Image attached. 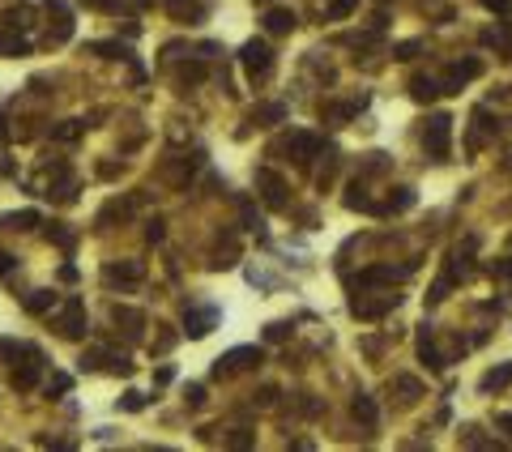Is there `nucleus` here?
<instances>
[{
    "label": "nucleus",
    "instance_id": "obj_1",
    "mask_svg": "<svg viewBox=\"0 0 512 452\" xmlns=\"http://www.w3.org/2000/svg\"><path fill=\"white\" fill-rule=\"evenodd\" d=\"M449 137H453V120L449 115H432L427 128H423V149L432 162H444L449 158Z\"/></svg>",
    "mask_w": 512,
    "mask_h": 452
},
{
    "label": "nucleus",
    "instance_id": "obj_2",
    "mask_svg": "<svg viewBox=\"0 0 512 452\" xmlns=\"http://www.w3.org/2000/svg\"><path fill=\"white\" fill-rule=\"evenodd\" d=\"M239 60H244V73L252 77V81H265L269 73H273V51L265 47V43H244V51H239Z\"/></svg>",
    "mask_w": 512,
    "mask_h": 452
},
{
    "label": "nucleus",
    "instance_id": "obj_3",
    "mask_svg": "<svg viewBox=\"0 0 512 452\" xmlns=\"http://www.w3.org/2000/svg\"><path fill=\"white\" fill-rule=\"evenodd\" d=\"M261 350L256 346H239V350H231V354H222L218 359V367H214V376L222 380V376H235V372H252V367H261Z\"/></svg>",
    "mask_w": 512,
    "mask_h": 452
},
{
    "label": "nucleus",
    "instance_id": "obj_4",
    "mask_svg": "<svg viewBox=\"0 0 512 452\" xmlns=\"http://www.w3.org/2000/svg\"><path fill=\"white\" fill-rule=\"evenodd\" d=\"M56 329H60L64 337H81V333H85V303H81V299H68V303L56 312Z\"/></svg>",
    "mask_w": 512,
    "mask_h": 452
},
{
    "label": "nucleus",
    "instance_id": "obj_5",
    "mask_svg": "<svg viewBox=\"0 0 512 452\" xmlns=\"http://www.w3.org/2000/svg\"><path fill=\"white\" fill-rule=\"evenodd\" d=\"M141 273H145L141 261H120V265H107V269H103V282H107V286H137Z\"/></svg>",
    "mask_w": 512,
    "mask_h": 452
},
{
    "label": "nucleus",
    "instance_id": "obj_6",
    "mask_svg": "<svg viewBox=\"0 0 512 452\" xmlns=\"http://www.w3.org/2000/svg\"><path fill=\"white\" fill-rule=\"evenodd\" d=\"M389 308H397V295H385V299H355V303H350V312H355L359 320H380Z\"/></svg>",
    "mask_w": 512,
    "mask_h": 452
},
{
    "label": "nucleus",
    "instance_id": "obj_7",
    "mask_svg": "<svg viewBox=\"0 0 512 452\" xmlns=\"http://www.w3.org/2000/svg\"><path fill=\"white\" fill-rule=\"evenodd\" d=\"M38 376H43V354H38V350H30V363H21V367L13 372V389H17V393H26V389H34V384H38Z\"/></svg>",
    "mask_w": 512,
    "mask_h": 452
},
{
    "label": "nucleus",
    "instance_id": "obj_8",
    "mask_svg": "<svg viewBox=\"0 0 512 452\" xmlns=\"http://www.w3.org/2000/svg\"><path fill=\"white\" fill-rule=\"evenodd\" d=\"M479 73H483V64H479V60H457V64L449 68V77H444V90H449V94H457V90H461L470 77H479Z\"/></svg>",
    "mask_w": 512,
    "mask_h": 452
},
{
    "label": "nucleus",
    "instance_id": "obj_9",
    "mask_svg": "<svg viewBox=\"0 0 512 452\" xmlns=\"http://www.w3.org/2000/svg\"><path fill=\"white\" fill-rule=\"evenodd\" d=\"M0 51L4 56H26L30 51V43L17 34V21H9V17H0Z\"/></svg>",
    "mask_w": 512,
    "mask_h": 452
},
{
    "label": "nucleus",
    "instance_id": "obj_10",
    "mask_svg": "<svg viewBox=\"0 0 512 452\" xmlns=\"http://www.w3.org/2000/svg\"><path fill=\"white\" fill-rule=\"evenodd\" d=\"M47 17H56V26H47V38H51V43H64V38H68V30H73L68 9H64L60 0H47Z\"/></svg>",
    "mask_w": 512,
    "mask_h": 452
},
{
    "label": "nucleus",
    "instance_id": "obj_11",
    "mask_svg": "<svg viewBox=\"0 0 512 452\" xmlns=\"http://www.w3.org/2000/svg\"><path fill=\"white\" fill-rule=\"evenodd\" d=\"M350 414L367 427V431H376L380 427V410H376V401L367 397V393H355V401H350Z\"/></svg>",
    "mask_w": 512,
    "mask_h": 452
},
{
    "label": "nucleus",
    "instance_id": "obj_12",
    "mask_svg": "<svg viewBox=\"0 0 512 452\" xmlns=\"http://www.w3.org/2000/svg\"><path fill=\"white\" fill-rule=\"evenodd\" d=\"M256 184L265 188V201H269L273 209H282V205H286V196H282L286 188H282V179H278L273 171H256Z\"/></svg>",
    "mask_w": 512,
    "mask_h": 452
},
{
    "label": "nucleus",
    "instance_id": "obj_13",
    "mask_svg": "<svg viewBox=\"0 0 512 452\" xmlns=\"http://www.w3.org/2000/svg\"><path fill=\"white\" fill-rule=\"evenodd\" d=\"M265 30L269 34H291L295 30V13L291 9H269L265 13Z\"/></svg>",
    "mask_w": 512,
    "mask_h": 452
},
{
    "label": "nucleus",
    "instance_id": "obj_14",
    "mask_svg": "<svg viewBox=\"0 0 512 452\" xmlns=\"http://www.w3.org/2000/svg\"><path fill=\"white\" fill-rule=\"evenodd\" d=\"M410 94H414L419 103H432V98L440 94V81H436V77H423V73H414V77H410Z\"/></svg>",
    "mask_w": 512,
    "mask_h": 452
},
{
    "label": "nucleus",
    "instance_id": "obj_15",
    "mask_svg": "<svg viewBox=\"0 0 512 452\" xmlns=\"http://www.w3.org/2000/svg\"><path fill=\"white\" fill-rule=\"evenodd\" d=\"M167 9H171L179 21H201V17H205V4H201V0H167Z\"/></svg>",
    "mask_w": 512,
    "mask_h": 452
},
{
    "label": "nucleus",
    "instance_id": "obj_16",
    "mask_svg": "<svg viewBox=\"0 0 512 452\" xmlns=\"http://www.w3.org/2000/svg\"><path fill=\"white\" fill-rule=\"evenodd\" d=\"M419 359H423L432 372H440V367H444V354L432 346V333H427V329H423V337H419Z\"/></svg>",
    "mask_w": 512,
    "mask_h": 452
},
{
    "label": "nucleus",
    "instance_id": "obj_17",
    "mask_svg": "<svg viewBox=\"0 0 512 452\" xmlns=\"http://www.w3.org/2000/svg\"><path fill=\"white\" fill-rule=\"evenodd\" d=\"M111 320H115V325H128L124 333H141V325H145V316L132 312V308H111Z\"/></svg>",
    "mask_w": 512,
    "mask_h": 452
},
{
    "label": "nucleus",
    "instance_id": "obj_18",
    "mask_svg": "<svg viewBox=\"0 0 512 452\" xmlns=\"http://www.w3.org/2000/svg\"><path fill=\"white\" fill-rule=\"evenodd\" d=\"M34 222H38V214H30V209H21V214H4V218H0L4 231H30Z\"/></svg>",
    "mask_w": 512,
    "mask_h": 452
},
{
    "label": "nucleus",
    "instance_id": "obj_19",
    "mask_svg": "<svg viewBox=\"0 0 512 452\" xmlns=\"http://www.w3.org/2000/svg\"><path fill=\"white\" fill-rule=\"evenodd\" d=\"M393 389H397V393H402V401H406V406H410V401H419V397H423V384H419V380H414V376H397V380H393Z\"/></svg>",
    "mask_w": 512,
    "mask_h": 452
},
{
    "label": "nucleus",
    "instance_id": "obj_20",
    "mask_svg": "<svg viewBox=\"0 0 512 452\" xmlns=\"http://www.w3.org/2000/svg\"><path fill=\"white\" fill-rule=\"evenodd\" d=\"M508 380H512V367H508V363H504V367H496V372H487L479 389H483V393H496V389H504Z\"/></svg>",
    "mask_w": 512,
    "mask_h": 452
},
{
    "label": "nucleus",
    "instance_id": "obj_21",
    "mask_svg": "<svg viewBox=\"0 0 512 452\" xmlns=\"http://www.w3.org/2000/svg\"><path fill=\"white\" fill-rule=\"evenodd\" d=\"M192 171H197V158H179L175 167H162V175H167L171 184H184V179H188Z\"/></svg>",
    "mask_w": 512,
    "mask_h": 452
},
{
    "label": "nucleus",
    "instance_id": "obj_22",
    "mask_svg": "<svg viewBox=\"0 0 512 452\" xmlns=\"http://www.w3.org/2000/svg\"><path fill=\"white\" fill-rule=\"evenodd\" d=\"M209 325H214V312H209V308L188 316V333H192V337H205V333H209Z\"/></svg>",
    "mask_w": 512,
    "mask_h": 452
},
{
    "label": "nucleus",
    "instance_id": "obj_23",
    "mask_svg": "<svg viewBox=\"0 0 512 452\" xmlns=\"http://www.w3.org/2000/svg\"><path fill=\"white\" fill-rule=\"evenodd\" d=\"M355 9H359V0H329V4H325V17H329V21H342V17H350Z\"/></svg>",
    "mask_w": 512,
    "mask_h": 452
},
{
    "label": "nucleus",
    "instance_id": "obj_24",
    "mask_svg": "<svg viewBox=\"0 0 512 452\" xmlns=\"http://www.w3.org/2000/svg\"><path fill=\"white\" fill-rule=\"evenodd\" d=\"M414 205V192L410 188H397V196H389V205H380L385 214H402V209H410Z\"/></svg>",
    "mask_w": 512,
    "mask_h": 452
},
{
    "label": "nucleus",
    "instance_id": "obj_25",
    "mask_svg": "<svg viewBox=\"0 0 512 452\" xmlns=\"http://www.w3.org/2000/svg\"><path fill=\"white\" fill-rule=\"evenodd\" d=\"M51 303H56V295H51V290H34V295L26 299V312H34V316H38V312H47Z\"/></svg>",
    "mask_w": 512,
    "mask_h": 452
},
{
    "label": "nucleus",
    "instance_id": "obj_26",
    "mask_svg": "<svg viewBox=\"0 0 512 452\" xmlns=\"http://www.w3.org/2000/svg\"><path fill=\"white\" fill-rule=\"evenodd\" d=\"M201 77H205V64H184V68H179V85H184V90L197 85Z\"/></svg>",
    "mask_w": 512,
    "mask_h": 452
},
{
    "label": "nucleus",
    "instance_id": "obj_27",
    "mask_svg": "<svg viewBox=\"0 0 512 452\" xmlns=\"http://www.w3.org/2000/svg\"><path fill=\"white\" fill-rule=\"evenodd\" d=\"M81 128H85L81 120H64V124H60L51 137H56V141H73V137H81Z\"/></svg>",
    "mask_w": 512,
    "mask_h": 452
},
{
    "label": "nucleus",
    "instance_id": "obj_28",
    "mask_svg": "<svg viewBox=\"0 0 512 452\" xmlns=\"http://www.w3.org/2000/svg\"><path fill=\"white\" fill-rule=\"evenodd\" d=\"M286 111L278 107V103H269V107H261V111H252V120H261V124H278Z\"/></svg>",
    "mask_w": 512,
    "mask_h": 452
},
{
    "label": "nucleus",
    "instance_id": "obj_29",
    "mask_svg": "<svg viewBox=\"0 0 512 452\" xmlns=\"http://www.w3.org/2000/svg\"><path fill=\"white\" fill-rule=\"evenodd\" d=\"M491 273H496V278H504V282H512V261H496V265H491Z\"/></svg>",
    "mask_w": 512,
    "mask_h": 452
},
{
    "label": "nucleus",
    "instance_id": "obj_30",
    "mask_svg": "<svg viewBox=\"0 0 512 452\" xmlns=\"http://www.w3.org/2000/svg\"><path fill=\"white\" fill-rule=\"evenodd\" d=\"M47 393H68V376H56V380L47 384Z\"/></svg>",
    "mask_w": 512,
    "mask_h": 452
},
{
    "label": "nucleus",
    "instance_id": "obj_31",
    "mask_svg": "<svg viewBox=\"0 0 512 452\" xmlns=\"http://www.w3.org/2000/svg\"><path fill=\"white\" fill-rule=\"evenodd\" d=\"M414 51H419V43H402V47H397V60H410Z\"/></svg>",
    "mask_w": 512,
    "mask_h": 452
},
{
    "label": "nucleus",
    "instance_id": "obj_32",
    "mask_svg": "<svg viewBox=\"0 0 512 452\" xmlns=\"http://www.w3.org/2000/svg\"><path fill=\"white\" fill-rule=\"evenodd\" d=\"M231 444H235V448H248V444H252V436H244V431H235V436H231Z\"/></svg>",
    "mask_w": 512,
    "mask_h": 452
},
{
    "label": "nucleus",
    "instance_id": "obj_33",
    "mask_svg": "<svg viewBox=\"0 0 512 452\" xmlns=\"http://www.w3.org/2000/svg\"><path fill=\"white\" fill-rule=\"evenodd\" d=\"M85 9H115V0H81Z\"/></svg>",
    "mask_w": 512,
    "mask_h": 452
},
{
    "label": "nucleus",
    "instance_id": "obj_34",
    "mask_svg": "<svg viewBox=\"0 0 512 452\" xmlns=\"http://www.w3.org/2000/svg\"><path fill=\"white\" fill-rule=\"evenodd\" d=\"M483 4H487V9H500V13H508L512 9V0H483Z\"/></svg>",
    "mask_w": 512,
    "mask_h": 452
},
{
    "label": "nucleus",
    "instance_id": "obj_35",
    "mask_svg": "<svg viewBox=\"0 0 512 452\" xmlns=\"http://www.w3.org/2000/svg\"><path fill=\"white\" fill-rule=\"evenodd\" d=\"M9 269H13V256H4V252H0V273H9Z\"/></svg>",
    "mask_w": 512,
    "mask_h": 452
},
{
    "label": "nucleus",
    "instance_id": "obj_36",
    "mask_svg": "<svg viewBox=\"0 0 512 452\" xmlns=\"http://www.w3.org/2000/svg\"><path fill=\"white\" fill-rule=\"evenodd\" d=\"M500 427H504V431L512 436V414H504V419H500Z\"/></svg>",
    "mask_w": 512,
    "mask_h": 452
},
{
    "label": "nucleus",
    "instance_id": "obj_37",
    "mask_svg": "<svg viewBox=\"0 0 512 452\" xmlns=\"http://www.w3.org/2000/svg\"><path fill=\"white\" fill-rule=\"evenodd\" d=\"M0 141H4V115H0Z\"/></svg>",
    "mask_w": 512,
    "mask_h": 452
}]
</instances>
